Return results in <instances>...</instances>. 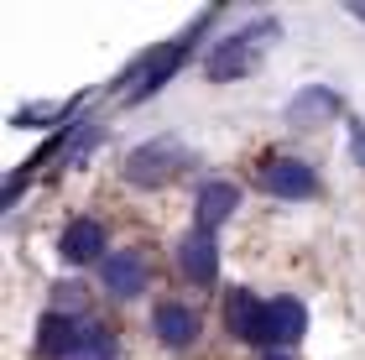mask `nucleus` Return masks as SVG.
<instances>
[{
    "label": "nucleus",
    "instance_id": "1",
    "mask_svg": "<svg viewBox=\"0 0 365 360\" xmlns=\"http://www.w3.org/2000/svg\"><path fill=\"white\" fill-rule=\"evenodd\" d=\"M209 16H198V21L182 31V37H173V42H162V47H152V53H146L136 68L125 73V89H120V100L125 105H136V100H146V94H157L162 84H168V78L182 68V63H188V53H193V31L204 26Z\"/></svg>",
    "mask_w": 365,
    "mask_h": 360
},
{
    "label": "nucleus",
    "instance_id": "2",
    "mask_svg": "<svg viewBox=\"0 0 365 360\" xmlns=\"http://www.w3.org/2000/svg\"><path fill=\"white\" fill-rule=\"evenodd\" d=\"M261 37H277V21H272V16H261L256 26H240L235 37H225V42H214L209 58H204V73L214 78V84H230V78L251 73L256 58H261Z\"/></svg>",
    "mask_w": 365,
    "mask_h": 360
},
{
    "label": "nucleus",
    "instance_id": "3",
    "mask_svg": "<svg viewBox=\"0 0 365 360\" xmlns=\"http://www.w3.org/2000/svg\"><path fill=\"white\" fill-rule=\"evenodd\" d=\"M182 168H188V146H178V141H146V146H136V152L125 157V178L141 183V188L173 183Z\"/></svg>",
    "mask_w": 365,
    "mask_h": 360
},
{
    "label": "nucleus",
    "instance_id": "4",
    "mask_svg": "<svg viewBox=\"0 0 365 360\" xmlns=\"http://www.w3.org/2000/svg\"><path fill=\"white\" fill-rule=\"evenodd\" d=\"M261 188L277 193V199H308V193H319V178H313L308 162H297V157H267L261 162Z\"/></svg>",
    "mask_w": 365,
    "mask_h": 360
},
{
    "label": "nucleus",
    "instance_id": "5",
    "mask_svg": "<svg viewBox=\"0 0 365 360\" xmlns=\"http://www.w3.org/2000/svg\"><path fill=\"white\" fill-rule=\"evenodd\" d=\"M78 339H84V324H73L68 314H47L37 329V355L42 360H73Z\"/></svg>",
    "mask_w": 365,
    "mask_h": 360
},
{
    "label": "nucleus",
    "instance_id": "6",
    "mask_svg": "<svg viewBox=\"0 0 365 360\" xmlns=\"http://www.w3.org/2000/svg\"><path fill=\"white\" fill-rule=\"evenodd\" d=\"M308 329V314L297 298H277L267 303V324H261V345H292V339H303Z\"/></svg>",
    "mask_w": 365,
    "mask_h": 360
},
{
    "label": "nucleus",
    "instance_id": "7",
    "mask_svg": "<svg viewBox=\"0 0 365 360\" xmlns=\"http://www.w3.org/2000/svg\"><path fill=\"white\" fill-rule=\"evenodd\" d=\"M58 256L68 261V267H89V261L105 256V230H99L94 220H73L68 230L58 235Z\"/></svg>",
    "mask_w": 365,
    "mask_h": 360
},
{
    "label": "nucleus",
    "instance_id": "8",
    "mask_svg": "<svg viewBox=\"0 0 365 360\" xmlns=\"http://www.w3.org/2000/svg\"><path fill=\"white\" fill-rule=\"evenodd\" d=\"M225 324H230V334H235V339H245V345H261L267 303H256V292L235 287V292H230V303H225Z\"/></svg>",
    "mask_w": 365,
    "mask_h": 360
},
{
    "label": "nucleus",
    "instance_id": "9",
    "mask_svg": "<svg viewBox=\"0 0 365 360\" xmlns=\"http://www.w3.org/2000/svg\"><path fill=\"white\" fill-rule=\"evenodd\" d=\"M178 267H182V277L188 282H214V272H220V245H214V235H204V230H193L188 240L178 245Z\"/></svg>",
    "mask_w": 365,
    "mask_h": 360
},
{
    "label": "nucleus",
    "instance_id": "10",
    "mask_svg": "<svg viewBox=\"0 0 365 360\" xmlns=\"http://www.w3.org/2000/svg\"><path fill=\"white\" fill-rule=\"evenodd\" d=\"M339 110H344V100H339L329 84H308V89L287 105V120H292V125H319V120H334Z\"/></svg>",
    "mask_w": 365,
    "mask_h": 360
},
{
    "label": "nucleus",
    "instance_id": "11",
    "mask_svg": "<svg viewBox=\"0 0 365 360\" xmlns=\"http://www.w3.org/2000/svg\"><path fill=\"white\" fill-rule=\"evenodd\" d=\"M141 287H146V261H141V251H115V256H105V292H115V298H136Z\"/></svg>",
    "mask_w": 365,
    "mask_h": 360
},
{
    "label": "nucleus",
    "instance_id": "12",
    "mask_svg": "<svg viewBox=\"0 0 365 360\" xmlns=\"http://www.w3.org/2000/svg\"><path fill=\"white\" fill-rule=\"evenodd\" d=\"M235 204H240V193H235V183H209L204 193H198V209H193V220H198V230L204 235H214L220 225L235 215Z\"/></svg>",
    "mask_w": 365,
    "mask_h": 360
},
{
    "label": "nucleus",
    "instance_id": "13",
    "mask_svg": "<svg viewBox=\"0 0 365 360\" xmlns=\"http://www.w3.org/2000/svg\"><path fill=\"white\" fill-rule=\"evenodd\" d=\"M157 334H162V345H193V334H198V319H193V308H182V303H162L157 308Z\"/></svg>",
    "mask_w": 365,
    "mask_h": 360
},
{
    "label": "nucleus",
    "instance_id": "14",
    "mask_svg": "<svg viewBox=\"0 0 365 360\" xmlns=\"http://www.w3.org/2000/svg\"><path fill=\"white\" fill-rule=\"evenodd\" d=\"M73 360H115V339L99 329V324H84V339H78Z\"/></svg>",
    "mask_w": 365,
    "mask_h": 360
},
{
    "label": "nucleus",
    "instance_id": "15",
    "mask_svg": "<svg viewBox=\"0 0 365 360\" xmlns=\"http://www.w3.org/2000/svg\"><path fill=\"white\" fill-rule=\"evenodd\" d=\"M63 110H68V105H63V100H37V105H26V110H16V125H37V120H58L63 115Z\"/></svg>",
    "mask_w": 365,
    "mask_h": 360
},
{
    "label": "nucleus",
    "instance_id": "16",
    "mask_svg": "<svg viewBox=\"0 0 365 360\" xmlns=\"http://www.w3.org/2000/svg\"><path fill=\"white\" fill-rule=\"evenodd\" d=\"M350 146H355V162L365 168V125H350Z\"/></svg>",
    "mask_w": 365,
    "mask_h": 360
},
{
    "label": "nucleus",
    "instance_id": "17",
    "mask_svg": "<svg viewBox=\"0 0 365 360\" xmlns=\"http://www.w3.org/2000/svg\"><path fill=\"white\" fill-rule=\"evenodd\" d=\"M350 11H355V16H360V21H365V0H355V6H350Z\"/></svg>",
    "mask_w": 365,
    "mask_h": 360
},
{
    "label": "nucleus",
    "instance_id": "18",
    "mask_svg": "<svg viewBox=\"0 0 365 360\" xmlns=\"http://www.w3.org/2000/svg\"><path fill=\"white\" fill-rule=\"evenodd\" d=\"M267 360H282V355H267Z\"/></svg>",
    "mask_w": 365,
    "mask_h": 360
}]
</instances>
